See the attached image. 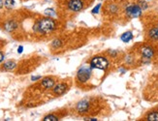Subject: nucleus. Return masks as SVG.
Segmentation results:
<instances>
[{
	"label": "nucleus",
	"instance_id": "1",
	"mask_svg": "<svg viewBox=\"0 0 158 121\" xmlns=\"http://www.w3.org/2000/svg\"><path fill=\"white\" fill-rule=\"evenodd\" d=\"M35 26H36L35 27L36 31L46 34V33H49L54 31L55 27H56V23H55V21L52 20V18L47 16V18H41V20L36 23Z\"/></svg>",
	"mask_w": 158,
	"mask_h": 121
},
{
	"label": "nucleus",
	"instance_id": "2",
	"mask_svg": "<svg viewBox=\"0 0 158 121\" xmlns=\"http://www.w3.org/2000/svg\"><path fill=\"white\" fill-rule=\"evenodd\" d=\"M90 67L93 69H98V70L106 71L109 67V62L103 56H95L91 59Z\"/></svg>",
	"mask_w": 158,
	"mask_h": 121
},
{
	"label": "nucleus",
	"instance_id": "3",
	"mask_svg": "<svg viewBox=\"0 0 158 121\" xmlns=\"http://www.w3.org/2000/svg\"><path fill=\"white\" fill-rule=\"evenodd\" d=\"M91 77V67H82L77 73V81L81 83H85L89 81Z\"/></svg>",
	"mask_w": 158,
	"mask_h": 121
},
{
	"label": "nucleus",
	"instance_id": "4",
	"mask_svg": "<svg viewBox=\"0 0 158 121\" xmlns=\"http://www.w3.org/2000/svg\"><path fill=\"white\" fill-rule=\"evenodd\" d=\"M143 9L139 6V4H130L126 7L125 9V14L129 18H138L142 15Z\"/></svg>",
	"mask_w": 158,
	"mask_h": 121
},
{
	"label": "nucleus",
	"instance_id": "5",
	"mask_svg": "<svg viewBox=\"0 0 158 121\" xmlns=\"http://www.w3.org/2000/svg\"><path fill=\"white\" fill-rule=\"evenodd\" d=\"M91 106V102L87 99H84V100L80 101L77 105V111L80 114H87L89 113V109Z\"/></svg>",
	"mask_w": 158,
	"mask_h": 121
},
{
	"label": "nucleus",
	"instance_id": "6",
	"mask_svg": "<svg viewBox=\"0 0 158 121\" xmlns=\"http://www.w3.org/2000/svg\"><path fill=\"white\" fill-rule=\"evenodd\" d=\"M68 8L73 12H80L84 8V2L82 0H69Z\"/></svg>",
	"mask_w": 158,
	"mask_h": 121
},
{
	"label": "nucleus",
	"instance_id": "7",
	"mask_svg": "<svg viewBox=\"0 0 158 121\" xmlns=\"http://www.w3.org/2000/svg\"><path fill=\"white\" fill-rule=\"evenodd\" d=\"M67 90H68V84L65 83V82H60V83L55 84L54 86L52 87V92L56 96L63 95Z\"/></svg>",
	"mask_w": 158,
	"mask_h": 121
},
{
	"label": "nucleus",
	"instance_id": "8",
	"mask_svg": "<svg viewBox=\"0 0 158 121\" xmlns=\"http://www.w3.org/2000/svg\"><path fill=\"white\" fill-rule=\"evenodd\" d=\"M54 85H55L54 79V78H49V77L43 79L42 81H41V86H42L44 89H52Z\"/></svg>",
	"mask_w": 158,
	"mask_h": 121
},
{
	"label": "nucleus",
	"instance_id": "9",
	"mask_svg": "<svg viewBox=\"0 0 158 121\" xmlns=\"http://www.w3.org/2000/svg\"><path fill=\"white\" fill-rule=\"evenodd\" d=\"M141 53H142V58H148V59H151L154 55V51L153 49L149 46H143L141 49Z\"/></svg>",
	"mask_w": 158,
	"mask_h": 121
},
{
	"label": "nucleus",
	"instance_id": "10",
	"mask_svg": "<svg viewBox=\"0 0 158 121\" xmlns=\"http://www.w3.org/2000/svg\"><path fill=\"white\" fill-rule=\"evenodd\" d=\"M148 37L154 41H158V27H152L148 31Z\"/></svg>",
	"mask_w": 158,
	"mask_h": 121
},
{
	"label": "nucleus",
	"instance_id": "11",
	"mask_svg": "<svg viewBox=\"0 0 158 121\" xmlns=\"http://www.w3.org/2000/svg\"><path fill=\"white\" fill-rule=\"evenodd\" d=\"M146 120H148V121H158V111L149 112V113L146 115Z\"/></svg>",
	"mask_w": 158,
	"mask_h": 121
},
{
	"label": "nucleus",
	"instance_id": "12",
	"mask_svg": "<svg viewBox=\"0 0 158 121\" xmlns=\"http://www.w3.org/2000/svg\"><path fill=\"white\" fill-rule=\"evenodd\" d=\"M132 38H133V34H132V32H125V33H123L122 35H121V37H120V39L122 42L124 43H128L130 40H132Z\"/></svg>",
	"mask_w": 158,
	"mask_h": 121
},
{
	"label": "nucleus",
	"instance_id": "13",
	"mask_svg": "<svg viewBox=\"0 0 158 121\" xmlns=\"http://www.w3.org/2000/svg\"><path fill=\"white\" fill-rule=\"evenodd\" d=\"M15 67H16V63L14 61H7L3 64V69L4 70H7V71L13 70Z\"/></svg>",
	"mask_w": 158,
	"mask_h": 121
},
{
	"label": "nucleus",
	"instance_id": "14",
	"mask_svg": "<svg viewBox=\"0 0 158 121\" xmlns=\"http://www.w3.org/2000/svg\"><path fill=\"white\" fill-rule=\"evenodd\" d=\"M107 11H109L111 14H115L118 11V6L116 4H110L107 8Z\"/></svg>",
	"mask_w": 158,
	"mask_h": 121
},
{
	"label": "nucleus",
	"instance_id": "15",
	"mask_svg": "<svg viewBox=\"0 0 158 121\" xmlns=\"http://www.w3.org/2000/svg\"><path fill=\"white\" fill-rule=\"evenodd\" d=\"M16 26H18V24H16L15 21H9V23L5 25V28H6L8 31H13L14 29L16 28Z\"/></svg>",
	"mask_w": 158,
	"mask_h": 121
},
{
	"label": "nucleus",
	"instance_id": "16",
	"mask_svg": "<svg viewBox=\"0 0 158 121\" xmlns=\"http://www.w3.org/2000/svg\"><path fill=\"white\" fill-rule=\"evenodd\" d=\"M44 121H57L59 120V118H58L57 116H55L54 114H49L47 115V116H45L43 118Z\"/></svg>",
	"mask_w": 158,
	"mask_h": 121
},
{
	"label": "nucleus",
	"instance_id": "17",
	"mask_svg": "<svg viewBox=\"0 0 158 121\" xmlns=\"http://www.w3.org/2000/svg\"><path fill=\"white\" fill-rule=\"evenodd\" d=\"M4 4H5V7L6 8L11 9V8H13V6L15 5V1H14V0H6Z\"/></svg>",
	"mask_w": 158,
	"mask_h": 121
},
{
	"label": "nucleus",
	"instance_id": "18",
	"mask_svg": "<svg viewBox=\"0 0 158 121\" xmlns=\"http://www.w3.org/2000/svg\"><path fill=\"white\" fill-rule=\"evenodd\" d=\"M52 46H54V48H59V46H61V45H62V42L60 40H54V42H52Z\"/></svg>",
	"mask_w": 158,
	"mask_h": 121
},
{
	"label": "nucleus",
	"instance_id": "19",
	"mask_svg": "<svg viewBox=\"0 0 158 121\" xmlns=\"http://www.w3.org/2000/svg\"><path fill=\"white\" fill-rule=\"evenodd\" d=\"M100 7H101V3H99L98 5H96L95 8H93L92 11H91V13L92 14H97L99 12V10H100Z\"/></svg>",
	"mask_w": 158,
	"mask_h": 121
},
{
	"label": "nucleus",
	"instance_id": "20",
	"mask_svg": "<svg viewBox=\"0 0 158 121\" xmlns=\"http://www.w3.org/2000/svg\"><path fill=\"white\" fill-rule=\"evenodd\" d=\"M3 60H4V54L0 51V62H2Z\"/></svg>",
	"mask_w": 158,
	"mask_h": 121
},
{
	"label": "nucleus",
	"instance_id": "21",
	"mask_svg": "<svg viewBox=\"0 0 158 121\" xmlns=\"http://www.w3.org/2000/svg\"><path fill=\"white\" fill-rule=\"evenodd\" d=\"M23 46H19V49H18V53H23Z\"/></svg>",
	"mask_w": 158,
	"mask_h": 121
},
{
	"label": "nucleus",
	"instance_id": "22",
	"mask_svg": "<svg viewBox=\"0 0 158 121\" xmlns=\"http://www.w3.org/2000/svg\"><path fill=\"white\" fill-rule=\"evenodd\" d=\"M41 79V77L40 76H38V77H32V81H37V79Z\"/></svg>",
	"mask_w": 158,
	"mask_h": 121
},
{
	"label": "nucleus",
	"instance_id": "23",
	"mask_svg": "<svg viewBox=\"0 0 158 121\" xmlns=\"http://www.w3.org/2000/svg\"><path fill=\"white\" fill-rule=\"evenodd\" d=\"M157 27H158V25H157Z\"/></svg>",
	"mask_w": 158,
	"mask_h": 121
}]
</instances>
